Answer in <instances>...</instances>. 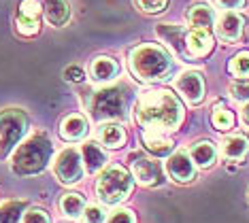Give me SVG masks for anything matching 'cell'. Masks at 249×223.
I'll use <instances>...</instances> for the list:
<instances>
[{
  "label": "cell",
  "mask_w": 249,
  "mask_h": 223,
  "mask_svg": "<svg viewBox=\"0 0 249 223\" xmlns=\"http://www.w3.org/2000/svg\"><path fill=\"white\" fill-rule=\"evenodd\" d=\"M134 115L141 128L149 132H173L183 121V106L181 100L168 89H149L143 91L137 100Z\"/></svg>",
  "instance_id": "1"
},
{
  "label": "cell",
  "mask_w": 249,
  "mask_h": 223,
  "mask_svg": "<svg viewBox=\"0 0 249 223\" xmlns=\"http://www.w3.org/2000/svg\"><path fill=\"white\" fill-rule=\"evenodd\" d=\"M53 157V145L45 132L30 134L24 142L15 147L11 155V168L19 176H35L41 174Z\"/></svg>",
  "instance_id": "2"
},
{
  "label": "cell",
  "mask_w": 249,
  "mask_h": 223,
  "mask_svg": "<svg viewBox=\"0 0 249 223\" xmlns=\"http://www.w3.org/2000/svg\"><path fill=\"white\" fill-rule=\"evenodd\" d=\"M128 66L137 79L145 83L164 81L173 72V58L164 47L154 43H143L128 55Z\"/></svg>",
  "instance_id": "3"
},
{
  "label": "cell",
  "mask_w": 249,
  "mask_h": 223,
  "mask_svg": "<svg viewBox=\"0 0 249 223\" xmlns=\"http://www.w3.org/2000/svg\"><path fill=\"white\" fill-rule=\"evenodd\" d=\"M128 106V96L124 85H111V87H103L94 91L89 98V115L94 121H124L128 117L126 113Z\"/></svg>",
  "instance_id": "4"
},
{
  "label": "cell",
  "mask_w": 249,
  "mask_h": 223,
  "mask_svg": "<svg viewBox=\"0 0 249 223\" xmlns=\"http://www.w3.org/2000/svg\"><path fill=\"white\" fill-rule=\"evenodd\" d=\"M132 179L134 176L128 172L124 166H111L96 181V193H98L100 202L117 206L132 193Z\"/></svg>",
  "instance_id": "5"
},
{
  "label": "cell",
  "mask_w": 249,
  "mask_h": 223,
  "mask_svg": "<svg viewBox=\"0 0 249 223\" xmlns=\"http://www.w3.org/2000/svg\"><path fill=\"white\" fill-rule=\"evenodd\" d=\"M30 121L21 108H4L0 111V159L9 157L11 151L28 134Z\"/></svg>",
  "instance_id": "6"
},
{
  "label": "cell",
  "mask_w": 249,
  "mask_h": 223,
  "mask_svg": "<svg viewBox=\"0 0 249 223\" xmlns=\"http://www.w3.org/2000/svg\"><path fill=\"white\" fill-rule=\"evenodd\" d=\"M53 174L55 179L64 185H75L83 179V157L75 147H66L58 153L53 162Z\"/></svg>",
  "instance_id": "7"
},
{
  "label": "cell",
  "mask_w": 249,
  "mask_h": 223,
  "mask_svg": "<svg viewBox=\"0 0 249 223\" xmlns=\"http://www.w3.org/2000/svg\"><path fill=\"white\" fill-rule=\"evenodd\" d=\"M43 4L38 0H21L15 15V28L21 36H35L41 30Z\"/></svg>",
  "instance_id": "8"
},
{
  "label": "cell",
  "mask_w": 249,
  "mask_h": 223,
  "mask_svg": "<svg viewBox=\"0 0 249 223\" xmlns=\"http://www.w3.org/2000/svg\"><path fill=\"white\" fill-rule=\"evenodd\" d=\"M132 176L145 187H160L164 183V168L156 159L132 153Z\"/></svg>",
  "instance_id": "9"
},
{
  "label": "cell",
  "mask_w": 249,
  "mask_h": 223,
  "mask_svg": "<svg viewBox=\"0 0 249 223\" xmlns=\"http://www.w3.org/2000/svg\"><path fill=\"white\" fill-rule=\"evenodd\" d=\"M175 87L185 98L188 104L196 106L205 100V79H202V72H198V70L181 72L177 77V81H175Z\"/></svg>",
  "instance_id": "10"
},
{
  "label": "cell",
  "mask_w": 249,
  "mask_h": 223,
  "mask_svg": "<svg viewBox=\"0 0 249 223\" xmlns=\"http://www.w3.org/2000/svg\"><path fill=\"white\" fill-rule=\"evenodd\" d=\"M166 172L175 183H190L196 176V166H194V162H192L190 153L175 151V153L168 155Z\"/></svg>",
  "instance_id": "11"
},
{
  "label": "cell",
  "mask_w": 249,
  "mask_h": 223,
  "mask_svg": "<svg viewBox=\"0 0 249 223\" xmlns=\"http://www.w3.org/2000/svg\"><path fill=\"white\" fill-rule=\"evenodd\" d=\"M243 28H245V19H243L236 11H226V13L219 15L217 26H215V32H217L219 41L236 43L243 36Z\"/></svg>",
  "instance_id": "12"
},
{
  "label": "cell",
  "mask_w": 249,
  "mask_h": 223,
  "mask_svg": "<svg viewBox=\"0 0 249 223\" xmlns=\"http://www.w3.org/2000/svg\"><path fill=\"white\" fill-rule=\"evenodd\" d=\"M211 49H213L211 30L192 28V30L185 34V55H188V58H205V55L211 53Z\"/></svg>",
  "instance_id": "13"
},
{
  "label": "cell",
  "mask_w": 249,
  "mask_h": 223,
  "mask_svg": "<svg viewBox=\"0 0 249 223\" xmlns=\"http://www.w3.org/2000/svg\"><path fill=\"white\" fill-rule=\"evenodd\" d=\"M88 119L79 113H72V115L64 117L60 123V138L66 142H77L81 138H86L88 134Z\"/></svg>",
  "instance_id": "14"
},
{
  "label": "cell",
  "mask_w": 249,
  "mask_h": 223,
  "mask_svg": "<svg viewBox=\"0 0 249 223\" xmlns=\"http://www.w3.org/2000/svg\"><path fill=\"white\" fill-rule=\"evenodd\" d=\"M43 15L53 28H64L71 21L69 0H43Z\"/></svg>",
  "instance_id": "15"
},
{
  "label": "cell",
  "mask_w": 249,
  "mask_h": 223,
  "mask_svg": "<svg viewBox=\"0 0 249 223\" xmlns=\"http://www.w3.org/2000/svg\"><path fill=\"white\" fill-rule=\"evenodd\" d=\"M117 74H120V66H117V62L111 60V58H107V55L94 58L92 64H89V77H92L94 83L115 81Z\"/></svg>",
  "instance_id": "16"
},
{
  "label": "cell",
  "mask_w": 249,
  "mask_h": 223,
  "mask_svg": "<svg viewBox=\"0 0 249 223\" xmlns=\"http://www.w3.org/2000/svg\"><path fill=\"white\" fill-rule=\"evenodd\" d=\"M141 140H143V147L147 153H151V155L156 157H168L173 153V140L166 138L162 132H143L141 134Z\"/></svg>",
  "instance_id": "17"
},
{
  "label": "cell",
  "mask_w": 249,
  "mask_h": 223,
  "mask_svg": "<svg viewBox=\"0 0 249 223\" xmlns=\"http://www.w3.org/2000/svg\"><path fill=\"white\" fill-rule=\"evenodd\" d=\"M156 32H158V36H160L162 41L175 51V53H185V34H188V32H185L181 26L158 24Z\"/></svg>",
  "instance_id": "18"
},
{
  "label": "cell",
  "mask_w": 249,
  "mask_h": 223,
  "mask_svg": "<svg viewBox=\"0 0 249 223\" xmlns=\"http://www.w3.org/2000/svg\"><path fill=\"white\" fill-rule=\"evenodd\" d=\"M81 157H83V166H86V170L89 174H96L100 172V170L107 166V153L105 149L100 145H96V142H86V145L81 147Z\"/></svg>",
  "instance_id": "19"
},
{
  "label": "cell",
  "mask_w": 249,
  "mask_h": 223,
  "mask_svg": "<svg viewBox=\"0 0 249 223\" xmlns=\"http://www.w3.org/2000/svg\"><path fill=\"white\" fill-rule=\"evenodd\" d=\"M188 24L192 28H198V30H211L215 24V13L213 9L205 2H196L192 4L188 11Z\"/></svg>",
  "instance_id": "20"
},
{
  "label": "cell",
  "mask_w": 249,
  "mask_h": 223,
  "mask_svg": "<svg viewBox=\"0 0 249 223\" xmlns=\"http://www.w3.org/2000/svg\"><path fill=\"white\" fill-rule=\"evenodd\" d=\"M190 157L198 168H209V166H213L217 162V149H215V145L209 140L194 142L190 149Z\"/></svg>",
  "instance_id": "21"
},
{
  "label": "cell",
  "mask_w": 249,
  "mask_h": 223,
  "mask_svg": "<svg viewBox=\"0 0 249 223\" xmlns=\"http://www.w3.org/2000/svg\"><path fill=\"white\" fill-rule=\"evenodd\" d=\"M98 138H100V142H103L105 147H109V149H120V147L126 145V132H124V128L120 123H115V121H109V123L100 125Z\"/></svg>",
  "instance_id": "22"
},
{
  "label": "cell",
  "mask_w": 249,
  "mask_h": 223,
  "mask_svg": "<svg viewBox=\"0 0 249 223\" xmlns=\"http://www.w3.org/2000/svg\"><path fill=\"white\" fill-rule=\"evenodd\" d=\"M86 206H88L86 198L75 191L66 193V196H62V200H60V210L69 217V219H79V217L83 215V210H86Z\"/></svg>",
  "instance_id": "23"
},
{
  "label": "cell",
  "mask_w": 249,
  "mask_h": 223,
  "mask_svg": "<svg viewBox=\"0 0 249 223\" xmlns=\"http://www.w3.org/2000/svg\"><path fill=\"white\" fill-rule=\"evenodd\" d=\"M222 151L228 159H243L249 151V140L241 134L228 136V138H224V142H222Z\"/></svg>",
  "instance_id": "24"
},
{
  "label": "cell",
  "mask_w": 249,
  "mask_h": 223,
  "mask_svg": "<svg viewBox=\"0 0 249 223\" xmlns=\"http://www.w3.org/2000/svg\"><path fill=\"white\" fill-rule=\"evenodd\" d=\"M28 208L26 200H9L0 206V223H21V217H24Z\"/></svg>",
  "instance_id": "25"
},
{
  "label": "cell",
  "mask_w": 249,
  "mask_h": 223,
  "mask_svg": "<svg viewBox=\"0 0 249 223\" xmlns=\"http://www.w3.org/2000/svg\"><path fill=\"white\" fill-rule=\"evenodd\" d=\"M211 121L217 130H222V132H226V130H232L234 128V115L228 111L226 106H213V113H211Z\"/></svg>",
  "instance_id": "26"
},
{
  "label": "cell",
  "mask_w": 249,
  "mask_h": 223,
  "mask_svg": "<svg viewBox=\"0 0 249 223\" xmlns=\"http://www.w3.org/2000/svg\"><path fill=\"white\" fill-rule=\"evenodd\" d=\"M228 70L236 79H249V51H241L230 60Z\"/></svg>",
  "instance_id": "27"
},
{
  "label": "cell",
  "mask_w": 249,
  "mask_h": 223,
  "mask_svg": "<svg viewBox=\"0 0 249 223\" xmlns=\"http://www.w3.org/2000/svg\"><path fill=\"white\" fill-rule=\"evenodd\" d=\"M134 2H137V7L147 15L162 13V11L168 7V0H134Z\"/></svg>",
  "instance_id": "28"
},
{
  "label": "cell",
  "mask_w": 249,
  "mask_h": 223,
  "mask_svg": "<svg viewBox=\"0 0 249 223\" xmlns=\"http://www.w3.org/2000/svg\"><path fill=\"white\" fill-rule=\"evenodd\" d=\"M230 96L239 102H249V79H241L230 85Z\"/></svg>",
  "instance_id": "29"
},
{
  "label": "cell",
  "mask_w": 249,
  "mask_h": 223,
  "mask_svg": "<svg viewBox=\"0 0 249 223\" xmlns=\"http://www.w3.org/2000/svg\"><path fill=\"white\" fill-rule=\"evenodd\" d=\"M81 217H83V223H105L107 221V215H105L103 206H96V204L86 206Z\"/></svg>",
  "instance_id": "30"
},
{
  "label": "cell",
  "mask_w": 249,
  "mask_h": 223,
  "mask_svg": "<svg viewBox=\"0 0 249 223\" xmlns=\"http://www.w3.org/2000/svg\"><path fill=\"white\" fill-rule=\"evenodd\" d=\"M105 223H137V219H134V213L130 208H117L107 217Z\"/></svg>",
  "instance_id": "31"
},
{
  "label": "cell",
  "mask_w": 249,
  "mask_h": 223,
  "mask_svg": "<svg viewBox=\"0 0 249 223\" xmlns=\"http://www.w3.org/2000/svg\"><path fill=\"white\" fill-rule=\"evenodd\" d=\"M21 223H52V219L43 208H30L21 217Z\"/></svg>",
  "instance_id": "32"
},
{
  "label": "cell",
  "mask_w": 249,
  "mask_h": 223,
  "mask_svg": "<svg viewBox=\"0 0 249 223\" xmlns=\"http://www.w3.org/2000/svg\"><path fill=\"white\" fill-rule=\"evenodd\" d=\"M64 79L69 83H81L83 81V70L79 66H69L64 70Z\"/></svg>",
  "instance_id": "33"
},
{
  "label": "cell",
  "mask_w": 249,
  "mask_h": 223,
  "mask_svg": "<svg viewBox=\"0 0 249 223\" xmlns=\"http://www.w3.org/2000/svg\"><path fill=\"white\" fill-rule=\"evenodd\" d=\"M215 2L226 11H239L245 7V0H215Z\"/></svg>",
  "instance_id": "34"
},
{
  "label": "cell",
  "mask_w": 249,
  "mask_h": 223,
  "mask_svg": "<svg viewBox=\"0 0 249 223\" xmlns=\"http://www.w3.org/2000/svg\"><path fill=\"white\" fill-rule=\"evenodd\" d=\"M241 119H243V123H245L247 128H249V102H247L245 106H243V111H241Z\"/></svg>",
  "instance_id": "35"
},
{
  "label": "cell",
  "mask_w": 249,
  "mask_h": 223,
  "mask_svg": "<svg viewBox=\"0 0 249 223\" xmlns=\"http://www.w3.org/2000/svg\"><path fill=\"white\" fill-rule=\"evenodd\" d=\"M247 196H249V193H247Z\"/></svg>",
  "instance_id": "36"
}]
</instances>
